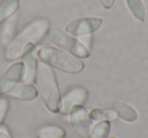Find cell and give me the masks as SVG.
<instances>
[{
	"instance_id": "1",
	"label": "cell",
	"mask_w": 148,
	"mask_h": 138,
	"mask_svg": "<svg viewBox=\"0 0 148 138\" xmlns=\"http://www.w3.org/2000/svg\"><path fill=\"white\" fill-rule=\"evenodd\" d=\"M49 29L50 21L47 19H35L25 25L5 47V60L15 61L23 58L29 52L34 51L38 43H40L47 35Z\"/></svg>"
},
{
	"instance_id": "19",
	"label": "cell",
	"mask_w": 148,
	"mask_h": 138,
	"mask_svg": "<svg viewBox=\"0 0 148 138\" xmlns=\"http://www.w3.org/2000/svg\"><path fill=\"white\" fill-rule=\"evenodd\" d=\"M99 2L105 9H110L115 3V0H99Z\"/></svg>"
},
{
	"instance_id": "20",
	"label": "cell",
	"mask_w": 148,
	"mask_h": 138,
	"mask_svg": "<svg viewBox=\"0 0 148 138\" xmlns=\"http://www.w3.org/2000/svg\"><path fill=\"white\" fill-rule=\"evenodd\" d=\"M0 138H11L10 134L8 132V129L4 126H1L0 127Z\"/></svg>"
},
{
	"instance_id": "8",
	"label": "cell",
	"mask_w": 148,
	"mask_h": 138,
	"mask_svg": "<svg viewBox=\"0 0 148 138\" xmlns=\"http://www.w3.org/2000/svg\"><path fill=\"white\" fill-rule=\"evenodd\" d=\"M87 91L82 87H76L70 89L60 102L59 112L62 114H69L72 109L77 106H82L87 99Z\"/></svg>"
},
{
	"instance_id": "23",
	"label": "cell",
	"mask_w": 148,
	"mask_h": 138,
	"mask_svg": "<svg viewBox=\"0 0 148 138\" xmlns=\"http://www.w3.org/2000/svg\"><path fill=\"white\" fill-rule=\"evenodd\" d=\"M38 138H43V137H38Z\"/></svg>"
},
{
	"instance_id": "22",
	"label": "cell",
	"mask_w": 148,
	"mask_h": 138,
	"mask_svg": "<svg viewBox=\"0 0 148 138\" xmlns=\"http://www.w3.org/2000/svg\"><path fill=\"white\" fill-rule=\"evenodd\" d=\"M1 1H3V0H0V2H1Z\"/></svg>"
},
{
	"instance_id": "14",
	"label": "cell",
	"mask_w": 148,
	"mask_h": 138,
	"mask_svg": "<svg viewBox=\"0 0 148 138\" xmlns=\"http://www.w3.org/2000/svg\"><path fill=\"white\" fill-rule=\"evenodd\" d=\"M38 137L43 138H64L66 132L61 126L46 125L41 127L37 132Z\"/></svg>"
},
{
	"instance_id": "2",
	"label": "cell",
	"mask_w": 148,
	"mask_h": 138,
	"mask_svg": "<svg viewBox=\"0 0 148 138\" xmlns=\"http://www.w3.org/2000/svg\"><path fill=\"white\" fill-rule=\"evenodd\" d=\"M37 58L51 68L76 74L84 69V63L78 57L51 46H43L37 51Z\"/></svg>"
},
{
	"instance_id": "6",
	"label": "cell",
	"mask_w": 148,
	"mask_h": 138,
	"mask_svg": "<svg viewBox=\"0 0 148 138\" xmlns=\"http://www.w3.org/2000/svg\"><path fill=\"white\" fill-rule=\"evenodd\" d=\"M25 65L23 61L12 63L0 76V95H7L23 78Z\"/></svg>"
},
{
	"instance_id": "9",
	"label": "cell",
	"mask_w": 148,
	"mask_h": 138,
	"mask_svg": "<svg viewBox=\"0 0 148 138\" xmlns=\"http://www.w3.org/2000/svg\"><path fill=\"white\" fill-rule=\"evenodd\" d=\"M38 89L33 83L27 82H19L7 93V95L12 99L19 100V101H33L38 97Z\"/></svg>"
},
{
	"instance_id": "13",
	"label": "cell",
	"mask_w": 148,
	"mask_h": 138,
	"mask_svg": "<svg viewBox=\"0 0 148 138\" xmlns=\"http://www.w3.org/2000/svg\"><path fill=\"white\" fill-rule=\"evenodd\" d=\"M21 5L19 0H3L0 2V23L17 12Z\"/></svg>"
},
{
	"instance_id": "11",
	"label": "cell",
	"mask_w": 148,
	"mask_h": 138,
	"mask_svg": "<svg viewBox=\"0 0 148 138\" xmlns=\"http://www.w3.org/2000/svg\"><path fill=\"white\" fill-rule=\"evenodd\" d=\"M17 21H18V14L16 12L3 21L2 30H1V43L4 47H6L14 38Z\"/></svg>"
},
{
	"instance_id": "12",
	"label": "cell",
	"mask_w": 148,
	"mask_h": 138,
	"mask_svg": "<svg viewBox=\"0 0 148 138\" xmlns=\"http://www.w3.org/2000/svg\"><path fill=\"white\" fill-rule=\"evenodd\" d=\"M113 110L117 114L118 117H120L122 120H124L126 122L131 123V122H135L137 120L138 115L136 110L125 103H121V102L114 103Z\"/></svg>"
},
{
	"instance_id": "21",
	"label": "cell",
	"mask_w": 148,
	"mask_h": 138,
	"mask_svg": "<svg viewBox=\"0 0 148 138\" xmlns=\"http://www.w3.org/2000/svg\"><path fill=\"white\" fill-rule=\"evenodd\" d=\"M110 138H116V137H110Z\"/></svg>"
},
{
	"instance_id": "18",
	"label": "cell",
	"mask_w": 148,
	"mask_h": 138,
	"mask_svg": "<svg viewBox=\"0 0 148 138\" xmlns=\"http://www.w3.org/2000/svg\"><path fill=\"white\" fill-rule=\"evenodd\" d=\"M9 109V103L6 97H0V127L3 125L5 118H6L7 112Z\"/></svg>"
},
{
	"instance_id": "15",
	"label": "cell",
	"mask_w": 148,
	"mask_h": 138,
	"mask_svg": "<svg viewBox=\"0 0 148 138\" xmlns=\"http://www.w3.org/2000/svg\"><path fill=\"white\" fill-rule=\"evenodd\" d=\"M126 4H127L131 14L138 21L143 23L145 21L146 10L142 0H126Z\"/></svg>"
},
{
	"instance_id": "16",
	"label": "cell",
	"mask_w": 148,
	"mask_h": 138,
	"mask_svg": "<svg viewBox=\"0 0 148 138\" xmlns=\"http://www.w3.org/2000/svg\"><path fill=\"white\" fill-rule=\"evenodd\" d=\"M111 131V124L108 121H99L91 127L88 138H108Z\"/></svg>"
},
{
	"instance_id": "7",
	"label": "cell",
	"mask_w": 148,
	"mask_h": 138,
	"mask_svg": "<svg viewBox=\"0 0 148 138\" xmlns=\"http://www.w3.org/2000/svg\"><path fill=\"white\" fill-rule=\"evenodd\" d=\"M69 121L74 131L81 138H88L91 130V118L83 106H77L71 110Z\"/></svg>"
},
{
	"instance_id": "3",
	"label": "cell",
	"mask_w": 148,
	"mask_h": 138,
	"mask_svg": "<svg viewBox=\"0 0 148 138\" xmlns=\"http://www.w3.org/2000/svg\"><path fill=\"white\" fill-rule=\"evenodd\" d=\"M36 80L39 89L38 91L40 93L46 108L54 114L59 113L61 97L53 69L42 62L38 64Z\"/></svg>"
},
{
	"instance_id": "4",
	"label": "cell",
	"mask_w": 148,
	"mask_h": 138,
	"mask_svg": "<svg viewBox=\"0 0 148 138\" xmlns=\"http://www.w3.org/2000/svg\"><path fill=\"white\" fill-rule=\"evenodd\" d=\"M47 38L53 45L60 47L66 51L70 52L72 55L78 58H88L89 50L84 44L70 36L68 33L59 29H49L47 32Z\"/></svg>"
},
{
	"instance_id": "10",
	"label": "cell",
	"mask_w": 148,
	"mask_h": 138,
	"mask_svg": "<svg viewBox=\"0 0 148 138\" xmlns=\"http://www.w3.org/2000/svg\"><path fill=\"white\" fill-rule=\"evenodd\" d=\"M23 65H25V74L23 81L27 83H34L36 81L38 71V59L34 54V51L29 52L23 56Z\"/></svg>"
},
{
	"instance_id": "17",
	"label": "cell",
	"mask_w": 148,
	"mask_h": 138,
	"mask_svg": "<svg viewBox=\"0 0 148 138\" xmlns=\"http://www.w3.org/2000/svg\"><path fill=\"white\" fill-rule=\"evenodd\" d=\"M91 120L95 121H114L118 118L117 114L115 113L114 110L110 109H93L89 113Z\"/></svg>"
},
{
	"instance_id": "5",
	"label": "cell",
	"mask_w": 148,
	"mask_h": 138,
	"mask_svg": "<svg viewBox=\"0 0 148 138\" xmlns=\"http://www.w3.org/2000/svg\"><path fill=\"white\" fill-rule=\"evenodd\" d=\"M103 19L99 17H83L72 21L65 27L66 33L75 37L88 36L99 31L103 25Z\"/></svg>"
}]
</instances>
